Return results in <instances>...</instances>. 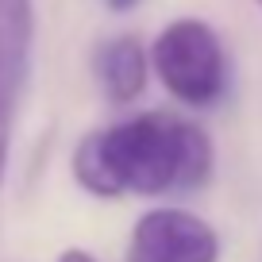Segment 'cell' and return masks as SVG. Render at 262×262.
Returning a JSON list of instances; mask_svg holds the SVG:
<instances>
[{"label":"cell","mask_w":262,"mask_h":262,"mask_svg":"<svg viewBox=\"0 0 262 262\" xmlns=\"http://www.w3.org/2000/svg\"><path fill=\"white\" fill-rule=\"evenodd\" d=\"M70 166L77 185L100 201L178 196L208 185L216 150L201 123L173 112H139L123 123L89 131Z\"/></svg>","instance_id":"obj_1"},{"label":"cell","mask_w":262,"mask_h":262,"mask_svg":"<svg viewBox=\"0 0 262 262\" xmlns=\"http://www.w3.org/2000/svg\"><path fill=\"white\" fill-rule=\"evenodd\" d=\"M150 74L166 85L178 104L212 108L228 93V54L205 19L181 16L158 31L150 42Z\"/></svg>","instance_id":"obj_2"},{"label":"cell","mask_w":262,"mask_h":262,"mask_svg":"<svg viewBox=\"0 0 262 262\" xmlns=\"http://www.w3.org/2000/svg\"><path fill=\"white\" fill-rule=\"evenodd\" d=\"M127 262H220V235L189 208L162 205L135 220Z\"/></svg>","instance_id":"obj_3"},{"label":"cell","mask_w":262,"mask_h":262,"mask_svg":"<svg viewBox=\"0 0 262 262\" xmlns=\"http://www.w3.org/2000/svg\"><path fill=\"white\" fill-rule=\"evenodd\" d=\"M35 47V4L31 0H0V178L8 166L12 120L31 74Z\"/></svg>","instance_id":"obj_4"},{"label":"cell","mask_w":262,"mask_h":262,"mask_svg":"<svg viewBox=\"0 0 262 262\" xmlns=\"http://www.w3.org/2000/svg\"><path fill=\"white\" fill-rule=\"evenodd\" d=\"M147 74H150V54L135 35H112L93 50V81H97L100 97L116 108L143 97Z\"/></svg>","instance_id":"obj_5"},{"label":"cell","mask_w":262,"mask_h":262,"mask_svg":"<svg viewBox=\"0 0 262 262\" xmlns=\"http://www.w3.org/2000/svg\"><path fill=\"white\" fill-rule=\"evenodd\" d=\"M58 262H97L89 251H81V247H70V251H62L58 254Z\"/></svg>","instance_id":"obj_6"},{"label":"cell","mask_w":262,"mask_h":262,"mask_svg":"<svg viewBox=\"0 0 262 262\" xmlns=\"http://www.w3.org/2000/svg\"><path fill=\"white\" fill-rule=\"evenodd\" d=\"M104 4H108V12H131L139 0H104Z\"/></svg>","instance_id":"obj_7"},{"label":"cell","mask_w":262,"mask_h":262,"mask_svg":"<svg viewBox=\"0 0 262 262\" xmlns=\"http://www.w3.org/2000/svg\"><path fill=\"white\" fill-rule=\"evenodd\" d=\"M258 4H262V0H258Z\"/></svg>","instance_id":"obj_8"}]
</instances>
